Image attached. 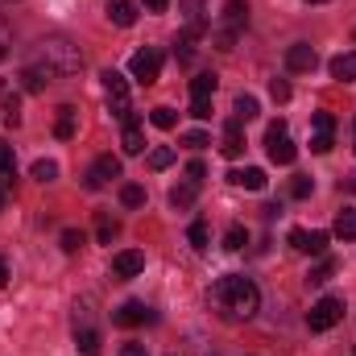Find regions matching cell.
<instances>
[{"mask_svg": "<svg viewBox=\"0 0 356 356\" xmlns=\"http://www.w3.org/2000/svg\"><path fill=\"white\" fill-rule=\"evenodd\" d=\"M207 302H211V311H216L224 323H245V319L257 315V307H261V290H257L245 273H224V277L211 286Z\"/></svg>", "mask_w": 356, "mask_h": 356, "instance_id": "1", "label": "cell"}, {"mask_svg": "<svg viewBox=\"0 0 356 356\" xmlns=\"http://www.w3.org/2000/svg\"><path fill=\"white\" fill-rule=\"evenodd\" d=\"M38 67H46L54 79H67V75H79L83 54L71 38H42L38 42Z\"/></svg>", "mask_w": 356, "mask_h": 356, "instance_id": "2", "label": "cell"}, {"mask_svg": "<svg viewBox=\"0 0 356 356\" xmlns=\"http://www.w3.org/2000/svg\"><path fill=\"white\" fill-rule=\"evenodd\" d=\"M104 79V91H108V112L124 124L129 116H133V104H129V83H124V75L120 71H104L99 75Z\"/></svg>", "mask_w": 356, "mask_h": 356, "instance_id": "3", "label": "cell"}, {"mask_svg": "<svg viewBox=\"0 0 356 356\" xmlns=\"http://www.w3.org/2000/svg\"><path fill=\"white\" fill-rule=\"evenodd\" d=\"M340 319H344V298H336V294H323V298L311 307V315H307V327H311V332H332Z\"/></svg>", "mask_w": 356, "mask_h": 356, "instance_id": "4", "label": "cell"}, {"mask_svg": "<svg viewBox=\"0 0 356 356\" xmlns=\"http://www.w3.org/2000/svg\"><path fill=\"white\" fill-rule=\"evenodd\" d=\"M266 149H269V162H277V166H290L294 162V141H290V133H286V120H273L266 129Z\"/></svg>", "mask_w": 356, "mask_h": 356, "instance_id": "5", "label": "cell"}, {"mask_svg": "<svg viewBox=\"0 0 356 356\" xmlns=\"http://www.w3.org/2000/svg\"><path fill=\"white\" fill-rule=\"evenodd\" d=\"M129 75H133L137 83H145V88H149V83L162 75V54H158V50H149V46H145V50H137V54L129 58Z\"/></svg>", "mask_w": 356, "mask_h": 356, "instance_id": "6", "label": "cell"}, {"mask_svg": "<svg viewBox=\"0 0 356 356\" xmlns=\"http://www.w3.org/2000/svg\"><path fill=\"white\" fill-rule=\"evenodd\" d=\"M112 178H120V158L104 154V158H95V162H91L88 178H83V186H88V191H99V186H108Z\"/></svg>", "mask_w": 356, "mask_h": 356, "instance_id": "7", "label": "cell"}, {"mask_svg": "<svg viewBox=\"0 0 356 356\" xmlns=\"http://www.w3.org/2000/svg\"><path fill=\"white\" fill-rule=\"evenodd\" d=\"M327 232H307V228H290V249H298V253H311V257H319V253H327Z\"/></svg>", "mask_w": 356, "mask_h": 356, "instance_id": "8", "label": "cell"}, {"mask_svg": "<svg viewBox=\"0 0 356 356\" xmlns=\"http://www.w3.org/2000/svg\"><path fill=\"white\" fill-rule=\"evenodd\" d=\"M149 319H154V311L145 302H137V298H129V302H120L112 311V323L116 327H137V323H149Z\"/></svg>", "mask_w": 356, "mask_h": 356, "instance_id": "9", "label": "cell"}, {"mask_svg": "<svg viewBox=\"0 0 356 356\" xmlns=\"http://www.w3.org/2000/svg\"><path fill=\"white\" fill-rule=\"evenodd\" d=\"M120 149H124L129 158H137V154L145 149V129H141V116H137V112L124 120V133H120Z\"/></svg>", "mask_w": 356, "mask_h": 356, "instance_id": "10", "label": "cell"}, {"mask_svg": "<svg viewBox=\"0 0 356 356\" xmlns=\"http://www.w3.org/2000/svg\"><path fill=\"white\" fill-rule=\"evenodd\" d=\"M286 67H290V71H315V67H319V54H315V46H307V42H294V46L286 50Z\"/></svg>", "mask_w": 356, "mask_h": 356, "instance_id": "11", "label": "cell"}, {"mask_svg": "<svg viewBox=\"0 0 356 356\" xmlns=\"http://www.w3.org/2000/svg\"><path fill=\"white\" fill-rule=\"evenodd\" d=\"M141 269H145V253H137V249H124V253L112 257V273L116 277H137Z\"/></svg>", "mask_w": 356, "mask_h": 356, "instance_id": "12", "label": "cell"}, {"mask_svg": "<svg viewBox=\"0 0 356 356\" xmlns=\"http://www.w3.org/2000/svg\"><path fill=\"white\" fill-rule=\"evenodd\" d=\"M245 25H249V8H245V0H228V4H224V25H220V29L241 33Z\"/></svg>", "mask_w": 356, "mask_h": 356, "instance_id": "13", "label": "cell"}, {"mask_svg": "<svg viewBox=\"0 0 356 356\" xmlns=\"http://www.w3.org/2000/svg\"><path fill=\"white\" fill-rule=\"evenodd\" d=\"M108 21L120 25V29L137 25V4H133V0H108Z\"/></svg>", "mask_w": 356, "mask_h": 356, "instance_id": "14", "label": "cell"}, {"mask_svg": "<svg viewBox=\"0 0 356 356\" xmlns=\"http://www.w3.org/2000/svg\"><path fill=\"white\" fill-rule=\"evenodd\" d=\"M224 158H241L245 154V133H241V120H228L224 124Z\"/></svg>", "mask_w": 356, "mask_h": 356, "instance_id": "15", "label": "cell"}, {"mask_svg": "<svg viewBox=\"0 0 356 356\" xmlns=\"http://www.w3.org/2000/svg\"><path fill=\"white\" fill-rule=\"evenodd\" d=\"M50 79H54V75H50L46 67H38V63L21 71V88L29 91V95H38V91H46V83H50Z\"/></svg>", "mask_w": 356, "mask_h": 356, "instance_id": "16", "label": "cell"}, {"mask_svg": "<svg viewBox=\"0 0 356 356\" xmlns=\"http://www.w3.org/2000/svg\"><path fill=\"white\" fill-rule=\"evenodd\" d=\"M327 71H332V79H336V83H353V79H356V54H353V50H348V54H336Z\"/></svg>", "mask_w": 356, "mask_h": 356, "instance_id": "17", "label": "cell"}, {"mask_svg": "<svg viewBox=\"0 0 356 356\" xmlns=\"http://www.w3.org/2000/svg\"><path fill=\"white\" fill-rule=\"evenodd\" d=\"M228 182H232V186H245V191H266V170H257V166H249V170H232Z\"/></svg>", "mask_w": 356, "mask_h": 356, "instance_id": "18", "label": "cell"}, {"mask_svg": "<svg viewBox=\"0 0 356 356\" xmlns=\"http://www.w3.org/2000/svg\"><path fill=\"white\" fill-rule=\"evenodd\" d=\"M75 348H79L83 356H99V332H95L91 323L75 327Z\"/></svg>", "mask_w": 356, "mask_h": 356, "instance_id": "19", "label": "cell"}, {"mask_svg": "<svg viewBox=\"0 0 356 356\" xmlns=\"http://www.w3.org/2000/svg\"><path fill=\"white\" fill-rule=\"evenodd\" d=\"M75 116H79V112H75L71 104L58 108V120H54V137H58V141H71V137H75Z\"/></svg>", "mask_w": 356, "mask_h": 356, "instance_id": "20", "label": "cell"}, {"mask_svg": "<svg viewBox=\"0 0 356 356\" xmlns=\"http://www.w3.org/2000/svg\"><path fill=\"white\" fill-rule=\"evenodd\" d=\"M216 88H220V79H216L211 71H199V75L191 79V99H211Z\"/></svg>", "mask_w": 356, "mask_h": 356, "instance_id": "21", "label": "cell"}, {"mask_svg": "<svg viewBox=\"0 0 356 356\" xmlns=\"http://www.w3.org/2000/svg\"><path fill=\"white\" fill-rule=\"evenodd\" d=\"M195 195H199V182L186 178L182 186H170V207H175V211H186V207L195 203Z\"/></svg>", "mask_w": 356, "mask_h": 356, "instance_id": "22", "label": "cell"}, {"mask_svg": "<svg viewBox=\"0 0 356 356\" xmlns=\"http://www.w3.org/2000/svg\"><path fill=\"white\" fill-rule=\"evenodd\" d=\"M178 13H182V21L186 25H207V0H178Z\"/></svg>", "mask_w": 356, "mask_h": 356, "instance_id": "23", "label": "cell"}, {"mask_svg": "<svg viewBox=\"0 0 356 356\" xmlns=\"http://www.w3.org/2000/svg\"><path fill=\"white\" fill-rule=\"evenodd\" d=\"M340 241H356V207H344L340 216H336V228H332Z\"/></svg>", "mask_w": 356, "mask_h": 356, "instance_id": "24", "label": "cell"}, {"mask_svg": "<svg viewBox=\"0 0 356 356\" xmlns=\"http://www.w3.org/2000/svg\"><path fill=\"white\" fill-rule=\"evenodd\" d=\"M232 112H236V120H253L257 112H261V104H257V95H236V104H232Z\"/></svg>", "mask_w": 356, "mask_h": 356, "instance_id": "25", "label": "cell"}, {"mask_svg": "<svg viewBox=\"0 0 356 356\" xmlns=\"http://www.w3.org/2000/svg\"><path fill=\"white\" fill-rule=\"evenodd\" d=\"M0 99H4V108H0V112H4V129H17V124H21V99L8 95V91H4Z\"/></svg>", "mask_w": 356, "mask_h": 356, "instance_id": "26", "label": "cell"}, {"mask_svg": "<svg viewBox=\"0 0 356 356\" xmlns=\"http://www.w3.org/2000/svg\"><path fill=\"white\" fill-rule=\"evenodd\" d=\"M245 245H249V232H245V224H232V228L224 232V249H228V253H241Z\"/></svg>", "mask_w": 356, "mask_h": 356, "instance_id": "27", "label": "cell"}, {"mask_svg": "<svg viewBox=\"0 0 356 356\" xmlns=\"http://www.w3.org/2000/svg\"><path fill=\"white\" fill-rule=\"evenodd\" d=\"M120 203H124V207H145V186L124 182V186H120Z\"/></svg>", "mask_w": 356, "mask_h": 356, "instance_id": "28", "label": "cell"}, {"mask_svg": "<svg viewBox=\"0 0 356 356\" xmlns=\"http://www.w3.org/2000/svg\"><path fill=\"white\" fill-rule=\"evenodd\" d=\"M29 175L38 178V182H54V178H58V162H50V158H38V162L29 166Z\"/></svg>", "mask_w": 356, "mask_h": 356, "instance_id": "29", "label": "cell"}, {"mask_svg": "<svg viewBox=\"0 0 356 356\" xmlns=\"http://www.w3.org/2000/svg\"><path fill=\"white\" fill-rule=\"evenodd\" d=\"M149 124H154V129H175V124H178V112L162 104V108H154V112H149Z\"/></svg>", "mask_w": 356, "mask_h": 356, "instance_id": "30", "label": "cell"}, {"mask_svg": "<svg viewBox=\"0 0 356 356\" xmlns=\"http://www.w3.org/2000/svg\"><path fill=\"white\" fill-rule=\"evenodd\" d=\"M95 236H99V245H112V241L120 236V224H116V220H108V216H99V224H95Z\"/></svg>", "mask_w": 356, "mask_h": 356, "instance_id": "31", "label": "cell"}, {"mask_svg": "<svg viewBox=\"0 0 356 356\" xmlns=\"http://www.w3.org/2000/svg\"><path fill=\"white\" fill-rule=\"evenodd\" d=\"M166 166H175V149H170V145H158V149L149 154V170H166Z\"/></svg>", "mask_w": 356, "mask_h": 356, "instance_id": "32", "label": "cell"}, {"mask_svg": "<svg viewBox=\"0 0 356 356\" xmlns=\"http://www.w3.org/2000/svg\"><path fill=\"white\" fill-rule=\"evenodd\" d=\"M332 273H336V261H319V266L307 273V286H323V282H327Z\"/></svg>", "mask_w": 356, "mask_h": 356, "instance_id": "33", "label": "cell"}, {"mask_svg": "<svg viewBox=\"0 0 356 356\" xmlns=\"http://www.w3.org/2000/svg\"><path fill=\"white\" fill-rule=\"evenodd\" d=\"M186 236H191V245H195V249H207V241H211V228H207V224H203V220H195V224H191V232H186Z\"/></svg>", "mask_w": 356, "mask_h": 356, "instance_id": "34", "label": "cell"}, {"mask_svg": "<svg viewBox=\"0 0 356 356\" xmlns=\"http://www.w3.org/2000/svg\"><path fill=\"white\" fill-rule=\"evenodd\" d=\"M13 170H17V154H13L8 141H0V178H8Z\"/></svg>", "mask_w": 356, "mask_h": 356, "instance_id": "35", "label": "cell"}, {"mask_svg": "<svg viewBox=\"0 0 356 356\" xmlns=\"http://www.w3.org/2000/svg\"><path fill=\"white\" fill-rule=\"evenodd\" d=\"M311 124H315V133H336V116L332 112H315Z\"/></svg>", "mask_w": 356, "mask_h": 356, "instance_id": "36", "label": "cell"}, {"mask_svg": "<svg viewBox=\"0 0 356 356\" xmlns=\"http://www.w3.org/2000/svg\"><path fill=\"white\" fill-rule=\"evenodd\" d=\"M79 249H83V232L67 228V232H63V253H79Z\"/></svg>", "mask_w": 356, "mask_h": 356, "instance_id": "37", "label": "cell"}, {"mask_svg": "<svg viewBox=\"0 0 356 356\" xmlns=\"http://www.w3.org/2000/svg\"><path fill=\"white\" fill-rule=\"evenodd\" d=\"M311 191H315V182H311V178H307V175H298V178H294V182H290V195H294V199H307Z\"/></svg>", "mask_w": 356, "mask_h": 356, "instance_id": "38", "label": "cell"}, {"mask_svg": "<svg viewBox=\"0 0 356 356\" xmlns=\"http://www.w3.org/2000/svg\"><path fill=\"white\" fill-rule=\"evenodd\" d=\"M269 95H273L277 104H286V99H290V83H286V79H273V83H269Z\"/></svg>", "mask_w": 356, "mask_h": 356, "instance_id": "39", "label": "cell"}, {"mask_svg": "<svg viewBox=\"0 0 356 356\" xmlns=\"http://www.w3.org/2000/svg\"><path fill=\"white\" fill-rule=\"evenodd\" d=\"M191 116L195 120H207L211 116V99H191Z\"/></svg>", "mask_w": 356, "mask_h": 356, "instance_id": "40", "label": "cell"}, {"mask_svg": "<svg viewBox=\"0 0 356 356\" xmlns=\"http://www.w3.org/2000/svg\"><path fill=\"white\" fill-rule=\"evenodd\" d=\"M182 145H191V149H203V145H211V141H207V133H199V129H195V133H182Z\"/></svg>", "mask_w": 356, "mask_h": 356, "instance_id": "41", "label": "cell"}, {"mask_svg": "<svg viewBox=\"0 0 356 356\" xmlns=\"http://www.w3.org/2000/svg\"><path fill=\"white\" fill-rule=\"evenodd\" d=\"M8 42H13V29H8V21L0 17V54H8Z\"/></svg>", "mask_w": 356, "mask_h": 356, "instance_id": "42", "label": "cell"}, {"mask_svg": "<svg viewBox=\"0 0 356 356\" xmlns=\"http://www.w3.org/2000/svg\"><path fill=\"white\" fill-rule=\"evenodd\" d=\"M120 356H149V348H145V344H137V340H129V344L120 348Z\"/></svg>", "mask_w": 356, "mask_h": 356, "instance_id": "43", "label": "cell"}, {"mask_svg": "<svg viewBox=\"0 0 356 356\" xmlns=\"http://www.w3.org/2000/svg\"><path fill=\"white\" fill-rule=\"evenodd\" d=\"M186 175H191V182H199V178L207 175V166L203 162H186Z\"/></svg>", "mask_w": 356, "mask_h": 356, "instance_id": "44", "label": "cell"}, {"mask_svg": "<svg viewBox=\"0 0 356 356\" xmlns=\"http://www.w3.org/2000/svg\"><path fill=\"white\" fill-rule=\"evenodd\" d=\"M141 4H145L149 13H166V4H170V0H141Z\"/></svg>", "mask_w": 356, "mask_h": 356, "instance_id": "45", "label": "cell"}, {"mask_svg": "<svg viewBox=\"0 0 356 356\" xmlns=\"http://www.w3.org/2000/svg\"><path fill=\"white\" fill-rule=\"evenodd\" d=\"M8 282V266H4V257H0V286Z\"/></svg>", "mask_w": 356, "mask_h": 356, "instance_id": "46", "label": "cell"}, {"mask_svg": "<svg viewBox=\"0 0 356 356\" xmlns=\"http://www.w3.org/2000/svg\"><path fill=\"white\" fill-rule=\"evenodd\" d=\"M344 186H348V191H356V175H348V182H344Z\"/></svg>", "mask_w": 356, "mask_h": 356, "instance_id": "47", "label": "cell"}, {"mask_svg": "<svg viewBox=\"0 0 356 356\" xmlns=\"http://www.w3.org/2000/svg\"><path fill=\"white\" fill-rule=\"evenodd\" d=\"M353 149H356V120H353Z\"/></svg>", "mask_w": 356, "mask_h": 356, "instance_id": "48", "label": "cell"}, {"mask_svg": "<svg viewBox=\"0 0 356 356\" xmlns=\"http://www.w3.org/2000/svg\"><path fill=\"white\" fill-rule=\"evenodd\" d=\"M4 91H8V83H4V79H0V95H4Z\"/></svg>", "mask_w": 356, "mask_h": 356, "instance_id": "49", "label": "cell"}, {"mask_svg": "<svg viewBox=\"0 0 356 356\" xmlns=\"http://www.w3.org/2000/svg\"><path fill=\"white\" fill-rule=\"evenodd\" d=\"M307 4H323V0H307Z\"/></svg>", "mask_w": 356, "mask_h": 356, "instance_id": "50", "label": "cell"}]
</instances>
